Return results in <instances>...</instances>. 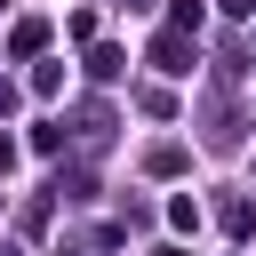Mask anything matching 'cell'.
Listing matches in <instances>:
<instances>
[{
	"label": "cell",
	"mask_w": 256,
	"mask_h": 256,
	"mask_svg": "<svg viewBox=\"0 0 256 256\" xmlns=\"http://www.w3.org/2000/svg\"><path fill=\"white\" fill-rule=\"evenodd\" d=\"M152 56H160V72H184V40H176V32H160V40H152Z\"/></svg>",
	"instance_id": "obj_1"
}]
</instances>
